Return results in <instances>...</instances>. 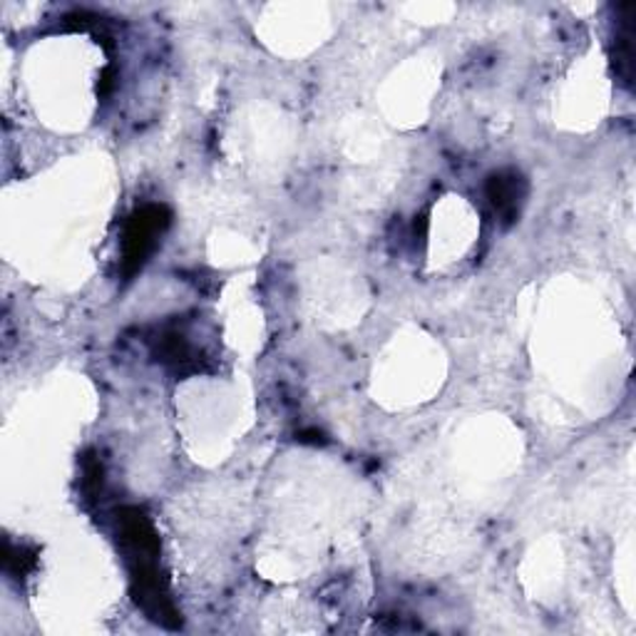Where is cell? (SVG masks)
<instances>
[{"label":"cell","instance_id":"obj_2","mask_svg":"<svg viewBox=\"0 0 636 636\" xmlns=\"http://www.w3.org/2000/svg\"><path fill=\"white\" fill-rule=\"evenodd\" d=\"M172 221V212L165 204H145L132 214L124 224L122 231V266L120 272L124 279H132L134 274L142 272V266L155 254L159 239Z\"/></svg>","mask_w":636,"mask_h":636},{"label":"cell","instance_id":"obj_3","mask_svg":"<svg viewBox=\"0 0 636 636\" xmlns=\"http://www.w3.org/2000/svg\"><path fill=\"white\" fill-rule=\"evenodd\" d=\"M527 196V182L519 172L505 169V172H495L488 179V200L492 207L500 212L505 224H513L519 217V207H523Z\"/></svg>","mask_w":636,"mask_h":636},{"label":"cell","instance_id":"obj_1","mask_svg":"<svg viewBox=\"0 0 636 636\" xmlns=\"http://www.w3.org/2000/svg\"><path fill=\"white\" fill-rule=\"evenodd\" d=\"M120 542L128 550L132 597L149 620L177 629L182 620L169 597L167 581L159 572V537L152 527L149 517L140 507H122L118 513Z\"/></svg>","mask_w":636,"mask_h":636},{"label":"cell","instance_id":"obj_4","mask_svg":"<svg viewBox=\"0 0 636 636\" xmlns=\"http://www.w3.org/2000/svg\"><path fill=\"white\" fill-rule=\"evenodd\" d=\"M634 38H636V5L616 8V35H614V65L626 85L634 77Z\"/></svg>","mask_w":636,"mask_h":636},{"label":"cell","instance_id":"obj_5","mask_svg":"<svg viewBox=\"0 0 636 636\" xmlns=\"http://www.w3.org/2000/svg\"><path fill=\"white\" fill-rule=\"evenodd\" d=\"M155 353L159 356V361H165L167 365H175L177 371L192 369V365L196 363L192 344L179 334V331H163V334L157 336Z\"/></svg>","mask_w":636,"mask_h":636},{"label":"cell","instance_id":"obj_6","mask_svg":"<svg viewBox=\"0 0 636 636\" xmlns=\"http://www.w3.org/2000/svg\"><path fill=\"white\" fill-rule=\"evenodd\" d=\"M33 567H35L33 552H28L25 548H13L11 542L5 544V569L11 572V575L25 577Z\"/></svg>","mask_w":636,"mask_h":636}]
</instances>
